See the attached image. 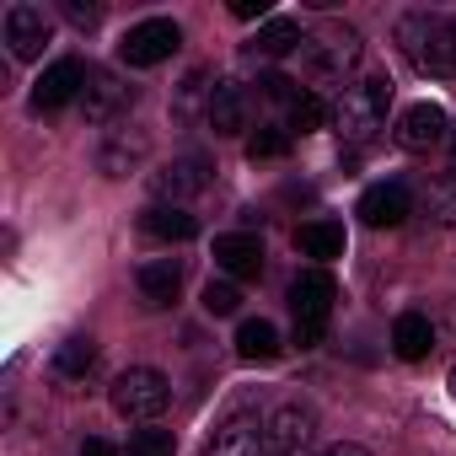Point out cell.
<instances>
[{
  "label": "cell",
  "mask_w": 456,
  "mask_h": 456,
  "mask_svg": "<svg viewBox=\"0 0 456 456\" xmlns=\"http://www.w3.org/2000/svg\"><path fill=\"white\" fill-rule=\"evenodd\" d=\"M397 44L419 76H456V12H408L397 22Z\"/></svg>",
  "instance_id": "obj_1"
},
{
  "label": "cell",
  "mask_w": 456,
  "mask_h": 456,
  "mask_svg": "<svg viewBox=\"0 0 456 456\" xmlns=\"http://www.w3.org/2000/svg\"><path fill=\"white\" fill-rule=\"evenodd\" d=\"M387 108H392V81L387 76H365V81H349L338 92L333 124H338V134L349 145H370L387 129Z\"/></svg>",
  "instance_id": "obj_2"
},
{
  "label": "cell",
  "mask_w": 456,
  "mask_h": 456,
  "mask_svg": "<svg viewBox=\"0 0 456 456\" xmlns=\"http://www.w3.org/2000/svg\"><path fill=\"white\" fill-rule=\"evenodd\" d=\"M360 65V33L349 28H322L312 38H301V76L312 86H344Z\"/></svg>",
  "instance_id": "obj_3"
},
{
  "label": "cell",
  "mask_w": 456,
  "mask_h": 456,
  "mask_svg": "<svg viewBox=\"0 0 456 456\" xmlns=\"http://www.w3.org/2000/svg\"><path fill=\"white\" fill-rule=\"evenodd\" d=\"M333 301H338V285H333L328 269L296 274V285H290V312H296V344H301V349H317V344H322L328 317H333Z\"/></svg>",
  "instance_id": "obj_4"
},
{
  "label": "cell",
  "mask_w": 456,
  "mask_h": 456,
  "mask_svg": "<svg viewBox=\"0 0 456 456\" xmlns=\"http://www.w3.org/2000/svg\"><path fill=\"white\" fill-rule=\"evenodd\" d=\"M108 397H113V408H118L124 419L151 424V419H161V413H167V403H172V381H167L156 365H129V370H118V376H113Z\"/></svg>",
  "instance_id": "obj_5"
},
{
  "label": "cell",
  "mask_w": 456,
  "mask_h": 456,
  "mask_svg": "<svg viewBox=\"0 0 456 456\" xmlns=\"http://www.w3.org/2000/svg\"><path fill=\"white\" fill-rule=\"evenodd\" d=\"M312 440H317V408L312 403L290 397V403L264 413V451L269 456H301Z\"/></svg>",
  "instance_id": "obj_6"
},
{
  "label": "cell",
  "mask_w": 456,
  "mask_h": 456,
  "mask_svg": "<svg viewBox=\"0 0 456 456\" xmlns=\"http://www.w3.org/2000/svg\"><path fill=\"white\" fill-rule=\"evenodd\" d=\"M177 44H183V33H177L172 17H145V22H134V28L124 33V44H118V65H129V70H151V65L172 60Z\"/></svg>",
  "instance_id": "obj_7"
},
{
  "label": "cell",
  "mask_w": 456,
  "mask_h": 456,
  "mask_svg": "<svg viewBox=\"0 0 456 456\" xmlns=\"http://www.w3.org/2000/svg\"><path fill=\"white\" fill-rule=\"evenodd\" d=\"M209 177H215V161L199 156V151H188V156H172L167 167L151 172V193H156V204H183V199L204 193Z\"/></svg>",
  "instance_id": "obj_8"
},
{
  "label": "cell",
  "mask_w": 456,
  "mask_h": 456,
  "mask_svg": "<svg viewBox=\"0 0 456 456\" xmlns=\"http://www.w3.org/2000/svg\"><path fill=\"white\" fill-rule=\"evenodd\" d=\"M199 456H269L264 451V424H258V408L253 403H237L215 424V440L199 451Z\"/></svg>",
  "instance_id": "obj_9"
},
{
  "label": "cell",
  "mask_w": 456,
  "mask_h": 456,
  "mask_svg": "<svg viewBox=\"0 0 456 456\" xmlns=\"http://www.w3.org/2000/svg\"><path fill=\"white\" fill-rule=\"evenodd\" d=\"M134 108V86H124L113 70H92L86 76V92H81V113L86 124H113L118 113Z\"/></svg>",
  "instance_id": "obj_10"
},
{
  "label": "cell",
  "mask_w": 456,
  "mask_h": 456,
  "mask_svg": "<svg viewBox=\"0 0 456 456\" xmlns=\"http://www.w3.org/2000/svg\"><path fill=\"white\" fill-rule=\"evenodd\" d=\"M0 33H6L12 60H38L54 28H49L44 6H6V22H0Z\"/></svg>",
  "instance_id": "obj_11"
},
{
  "label": "cell",
  "mask_w": 456,
  "mask_h": 456,
  "mask_svg": "<svg viewBox=\"0 0 456 456\" xmlns=\"http://www.w3.org/2000/svg\"><path fill=\"white\" fill-rule=\"evenodd\" d=\"M413 215V193L403 183H376L360 193V220L370 225V232H392V225H403Z\"/></svg>",
  "instance_id": "obj_12"
},
{
  "label": "cell",
  "mask_w": 456,
  "mask_h": 456,
  "mask_svg": "<svg viewBox=\"0 0 456 456\" xmlns=\"http://www.w3.org/2000/svg\"><path fill=\"white\" fill-rule=\"evenodd\" d=\"M86 65L81 60H54L44 76H38V86H33V108H65V102H76L81 92H86Z\"/></svg>",
  "instance_id": "obj_13"
},
{
  "label": "cell",
  "mask_w": 456,
  "mask_h": 456,
  "mask_svg": "<svg viewBox=\"0 0 456 456\" xmlns=\"http://www.w3.org/2000/svg\"><path fill=\"white\" fill-rule=\"evenodd\" d=\"M248 113H253V102H248V86H242V81H215L204 124H209L220 140H225V134H242V129H248Z\"/></svg>",
  "instance_id": "obj_14"
},
{
  "label": "cell",
  "mask_w": 456,
  "mask_h": 456,
  "mask_svg": "<svg viewBox=\"0 0 456 456\" xmlns=\"http://www.w3.org/2000/svg\"><path fill=\"white\" fill-rule=\"evenodd\" d=\"M445 140V108L440 102H413V108H403V118H397V145L403 151H429V145H440Z\"/></svg>",
  "instance_id": "obj_15"
},
{
  "label": "cell",
  "mask_w": 456,
  "mask_h": 456,
  "mask_svg": "<svg viewBox=\"0 0 456 456\" xmlns=\"http://www.w3.org/2000/svg\"><path fill=\"white\" fill-rule=\"evenodd\" d=\"M215 264L232 280H258L264 274V242L253 232H225V237H215Z\"/></svg>",
  "instance_id": "obj_16"
},
{
  "label": "cell",
  "mask_w": 456,
  "mask_h": 456,
  "mask_svg": "<svg viewBox=\"0 0 456 456\" xmlns=\"http://www.w3.org/2000/svg\"><path fill=\"white\" fill-rule=\"evenodd\" d=\"M145 151H151L145 129H113V134L102 140V151H97V167H102L108 177H129V172L145 161Z\"/></svg>",
  "instance_id": "obj_17"
},
{
  "label": "cell",
  "mask_w": 456,
  "mask_h": 456,
  "mask_svg": "<svg viewBox=\"0 0 456 456\" xmlns=\"http://www.w3.org/2000/svg\"><path fill=\"white\" fill-rule=\"evenodd\" d=\"M134 285H140L145 306H172L177 290H183V264L177 258H151V264H140Z\"/></svg>",
  "instance_id": "obj_18"
},
{
  "label": "cell",
  "mask_w": 456,
  "mask_h": 456,
  "mask_svg": "<svg viewBox=\"0 0 456 456\" xmlns=\"http://www.w3.org/2000/svg\"><path fill=\"white\" fill-rule=\"evenodd\" d=\"M140 225H145V237H156V242H188V237H199V220L183 204H151L140 215Z\"/></svg>",
  "instance_id": "obj_19"
},
{
  "label": "cell",
  "mask_w": 456,
  "mask_h": 456,
  "mask_svg": "<svg viewBox=\"0 0 456 456\" xmlns=\"http://www.w3.org/2000/svg\"><path fill=\"white\" fill-rule=\"evenodd\" d=\"M296 248H301V258L333 264V258H344V225L338 220H306L296 232Z\"/></svg>",
  "instance_id": "obj_20"
},
{
  "label": "cell",
  "mask_w": 456,
  "mask_h": 456,
  "mask_svg": "<svg viewBox=\"0 0 456 456\" xmlns=\"http://www.w3.org/2000/svg\"><path fill=\"white\" fill-rule=\"evenodd\" d=\"M429 349H435L429 317H424V312H403V317L392 322V354H397V360H424Z\"/></svg>",
  "instance_id": "obj_21"
},
{
  "label": "cell",
  "mask_w": 456,
  "mask_h": 456,
  "mask_svg": "<svg viewBox=\"0 0 456 456\" xmlns=\"http://www.w3.org/2000/svg\"><path fill=\"white\" fill-rule=\"evenodd\" d=\"M237 354H242L248 365H269V360H280V328L264 322V317H248V322L237 328Z\"/></svg>",
  "instance_id": "obj_22"
},
{
  "label": "cell",
  "mask_w": 456,
  "mask_h": 456,
  "mask_svg": "<svg viewBox=\"0 0 456 456\" xmlns=\"http://www.w3.org/2000/svg\"><path fill=\"white\" fill-rule=\"evenodd\" d=\"M290 49H301V28H296L290 17H269V22L258 28V38L248 44L253 60H280V54H290Z\"/></svg>",
  "instance_id": "obj_23"
},
{
  "label": "cell",
  "mask_w": 456,
  "mask_h": 456,
  "mask_svg": "<svg viewBox=\"0 0 456 456\" xmlns=\"http://www.w3.org/2000/svg\"><path fill=\"white\" fill-rule=\"evenodd\" d=\"M209 70H188L183 76V86H177V97H172V124H193L199 113H209Z\"/></svg>",
  "instance_id": "obj_24"
},
{
  "label": "cell",
  "mask_w": 456,
  "mask_h": 456,
  "mask_svg": "<svg viewBox=\"0 0 456 456\" xmlns=\"http://www.w3.org/2000/svg\"><path fill=\"white\" fill-rule=\"evenodd\" d=\"M92 365H97V344H92L86 333H76V338H65V344L54 349V376H60V381H86Z\"/></svg>",
  "instance_id": "obj_25"
},
{
  "label": "cell",
  "mask_w": 456,
  "mask_h": 456,
  "mask_svg": "<svg viewBox=\"0 0 456 456\" xmlns=\"http://www.w3.org/2000/svg\"><path fill=\"white\" fill-rule=\"evenodd\" d=\"M424 215L435 225H456V172H440L429 188H424Z\"/></svg>",
  "instance_id": "obj_26"
},
{
  "label": "cell",
  "mask_w": 456,
  "mask_h": 456,
  "mask_svg": "<svg viewBox=\"0 0 456 456\" xmlns=\"http://www.w3.org/2000/svg\"><path fill=\"white\" fill-rule=\"evenodd\" d=\"M322 118H328V102H322L317 92H301V97L285 108V129H290V134H312V129H322Z\"/></svg>",
  "instance_id": "obj_27"
},
{
  "label": "cell",
  "mask_w": 456,
  "mask_h": 456,
  "mask_svg": "<svg viewBox=\"0 0 456 456\" xmlns=\"http://www.w3.org/2000/svg\"><path fill=\"white\" fill-rule=\"evenodd\" d=\"M290 140H296V134H290L285 124H264V129L248 140V161H280V156L290 151Z\"/></svg>",
  "instance_id": "obj_28"
},
{
  "label": "cell",
  "mask_w": 456,
  "mask_h": 456,
  "mask_svg": "<svg viewBox=\"0 0 456 456\" xmlns=\"http://www.w3.org/2000/svg\"><path fill=\"white\" fill-rule=\"evenodd\" d=\"M237 306H242V290L232 280H209L204 285V312L209 317H237Z\"/></svg>",
  "instance_id": "obj_29"
},
{
  "label": "cell",
  "mask_w": 456,
  "mask_h": 456,
  "mask_svg": "<svg viewBox=\"0 0 456 456\" xmlns=\"http://www.w3.org/2000/svg\"><path fill=\"white\" fill-rule=\"evenodd\" d=\"M129 456H177V440H172V429H134Z\"/></svg>",
  "instance_id": "obj_30"
},
{
  "label": "cell",
  "mask_w": 456,
  "mask_h": 456,
  "mask_svg": "<svg viewBox=\"0 0 456 456\" xmlns=\"http://www.w3.org/2000/svg\"><path fill=\"white\" fill-rule=\"evenodd\" d=\"M264 97H269V102H285V108H290V102L301 97V86H296L290 76H264Z\"/></svg>",
  "instance_id": "obj_31"
},
{
  "label": "cell",
  "mask_w": 456,
  "mask_h": 456,
  "mask_svg": "<svg viewBox=\"0 0 456 456\" xmlns=\"http://www.w3.org/2000/svg\"><path fill=\"white\" fill-rule=\"evenodd\" d=\"M65 17H70L76 28H97V22H102V6H81V0H65Z\"/></svg>",
  "instance_id": "obj_32"
},
{
  "label": "cell",
  "mask_w": 456,
  "mask_h": 456,
  "mask_svg": "<svg viewBox=\"0 0 456 456\" xmlns=\"http://www.w3.org/2000/svg\"><path fill=\"white\" fill-rule=\"evenodd\" d=\"M232 17L237 22H264L269 17V0H232Z\"/></svg>",
  "instance_id": "obj_33"
},
{
  "label": "cell",
  "mask_w": 456,
  "mask_h": 456,
  "mask_svg": "<svg viewBox=\"0 0 456 456\" xmlns=\"http://www.w3.org/2000/svg\"><path fill=\"white\" fill-rule=\"evenodd\" d=\"M312 456H370V451L354 445V440H338V445H322V451H312Z\"/></svg>",
  "instance_id": "obj_34"
},
{
  "label": "cell",
  "mask_w": 456,
  "mask_h": 456,
  "mask_svg": "<svg viewBox=\"0 0 456 456\" xmlns=\"http://www.w3.org/2000/svg\"><path fill=\"white\" fill-rule=\"evenodd\" d=\"M81 456H118V451H113V440L92 435V440H81Z\"/></svg>",
  "instance_id": "obj_35"
},
{
  "label": "cell",
  "mask_w": 456,
  "mask_h": 456,
  "mask_svg": "<svg viewBox=\"0 0 456 456\" xmlns=\"http://www.w3.org/2000/svg\"><path fill=\"white\" fill-rule=\"evenodd\" d=\"M451 151H456V129H451Z\"/></svg>",
  "instance_id": "obj_36"
},
{
  "label": "cell",
  "mask_w": 456,
  "mask_h": 456,
  "mask_svg": "<svg viewBox=\"0 0 456 456\" xmlns=\"http://www.w3.org/2000/svg\"><path fill=\"white\" fill-rule=\"evenodd\" d=\"M451 392H456V370H451Z\"/></svg>",
  "instance_id": "obj_37"
}]
</instances>
